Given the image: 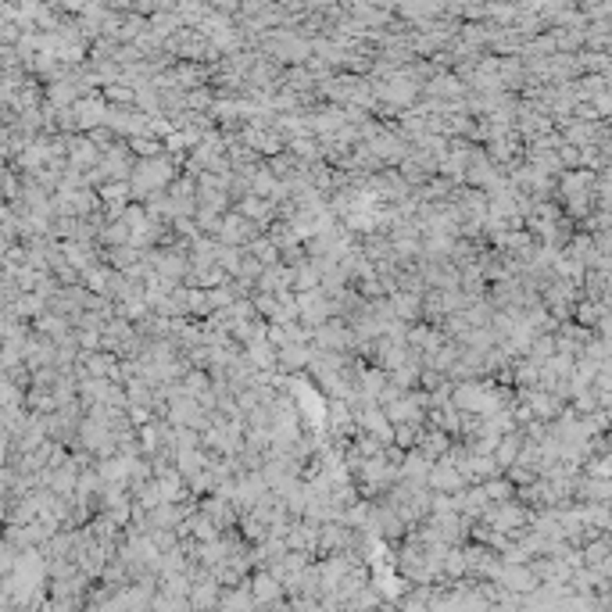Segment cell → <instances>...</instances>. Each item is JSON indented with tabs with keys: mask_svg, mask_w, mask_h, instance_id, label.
<instances>
[{
	"mask_svg": "<svg viewBox=\"0 0 612 612\" xmlns=\"http://www.w3.org/2000/svg\"><path fill=\"white\" fill-rule=\"evenodd\" d=\"M391 312H394L398 319H412V315L419 312V294H394V298H391Z\"/></svg>",
	"mask_w": 612,
	"mask_h": 612,
	"instance_id": "cell-1",
	"label": "cell"
}]
</instances>
